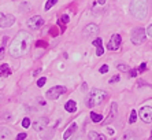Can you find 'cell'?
Listing matches in <instances>:
<instances>
[{"mask_svg":"<svg viewBox=\"0 0 152 140\" xmlns=\"http://www.w3.org/2000/svg\"><path fill=\"white\" fill-rule=\"evenodd\" d=\"M33 41V36L26 30L18 32L17 36L14 37V40L11 41L8 52L12 58H22L28 54V51L30 49Z\"/></svg>","mask_w":152,"mask_h":140,"instance_id":"1","label":"cell"},{"mask_svg":"<svg viewBox=\"0 0 152 140\" xmlns=\"http://www.w3.org/2000/svg\"><path fill=\"white\" fill-rule=\"evenodd\" d=\"M130 13L133 17L142 21L148 15V1L147 0H132Z\"/></svg>","mask_w":152,"mask_h":140,"instance_id":"2","label":"cell"},{"mask_svg":"<svg viewBox=\"0 0 152 140\" xmlns=\"http://www.w3.org/2000/svg\"><path fill=\"white\" fill-rule=\"evenodd\" d=\"M106 99H107V92L97 89V88H93L91 94L88 95V98H86V105H88V107L92 109V107H96V106H100Z\"/></svg>","mask_w":152,"mask_h":140,"instance_id":"3","label":"cell"},{"mask_svg":"<svg viewBox=\"0 0 152 140\" xmlns=\"http://www.w3.org/2000/svg\"><path fill=\"white\" fill-rule=\"evenodd\" d=\"M145 37H147V32L144 28H134L132 30V43L134 46H141L142 43L145 41Z\"/></svg>","mask_w":152,"mask_h":140,"instance_id":"4","label":"cell"},{"mask_svg":"<svg viewBox=\"0 0 152 140\" xmlns=\"http://www.w3.org/2000/svg\"><path fill=\"white\" fill-rule=\"evenodd\" d=\"M66 91H67V89H66V87H63V85H56V87L50 88V89L47 91L45 96L48 99H51V100H55V99H58L60 95L64 94Z\"/></svg>","mask_w":152,"mask_h":140,"instance_id":"5","label":"cell"},{"mask_svg":"<svg viewBox=\"0 0 152 140\" xmlns=\"http://www.w3.org/2000/svg\"><path fill=\"white\" fill-rule=\"evenodd\" d=\"M138 116L141 118V121H144L145 124L152 122V107L151 106H144L140 109L138 111Z\"/></svg>","mask_w":152,"mask_h":140,"instance_id":"6","label":"cell"},{"mask_svg":"<svg viewBox=\"0 0 152 140\" xmlns=\"http://www.w3.org/2000/svg\"><path fill=\"white\" fill-rule=\"evenodd\" d=\"M42 25H44V19H42V17H40V15H34V17L28 19V28L29 29L39 30Z\"/></svg>","mask_w":152,"mask_h":140,"instance_id":"7","label":"cell"},{"mask_svg":"<svg viewBox=\"0 0 152 140\" xmlns=\"http://www.w3.org/2000/svg\"><path fill=\"white\" fill-rule=\"evenodd\" d=\"M121 43H122V37H121L118 33H115V35L111 36L110 41L107 44V49H110V51H117V49H119Z\"/></svg>","mask_w":152,"mask_h":140,"instance_id":"8","label":"cell"},{"mask_svg":"<svg viewBox=\"0 0 152 140\" xmlns=\"http://www.w3.org/2000/svg\"><path fill=\"white\" fill-rule=\"evenodd\" d=\"M14 22H15L14 15L11 14L4 15L3 13H0V28H10V26L14 25Z\"/></svg>","mask_w":152,"mask_h":140,"instance_id":"9","label":"cell"},{"mask_svg":"<svg viewBox=\"0 0 152 140\" xmlns=\"http://www.w3.org/2000/svg\"><path fill=\"white\" fill-rule=\"evenodd\" d=\"M99 33V26L95 24H89L86 28L84 29V36L85 37H93Z\"/></svg>","mask_w":152,"mask_h":140,"instance_id":"10","label":"cell"},{"mask_svg":"<svg viewBox=\"0 0 152 140\" xmlns=\"http://www.w3.org/2000/svg\"><path fill=\"white\" fill-rule=\"evenodd\" d=\"M47 125H48V118L41 117V118H39L37 121H34V122H33V129H34L36 132H40V130H42Z\"/></svg>","mask_w":152,"mask_h":140,"instance_id":"11","label":"cell"},{"mask_svg":"<svg viewBox=\"0 0 152 140\" xmlns=\"http://www.w3.org/2000/svg\"><path fill=\"white\" fill-rule=\"evenodd\" d=\"M117 113H118V106H117V103H113V105H111L110 114H108V118L104 119V124H110L111 121H114L115 117H117Z\"/></svg>","mask_w":152,"mask_h":140,"instance_id":"12","label":"cell"},{"mask_svg":"<svg viewBox=\"0 0 152 140\" xmlns=\"http://www.w3.org/2000/svg\"><path fill=\"white\" fill-rule=\"evenodd\" d=\"M64 109H66V111H69V113H75L77 111V103H75L74 100H69L66 105H64Z\"/></svg>","mask_w":152,"mask_h":140,"instance_id":"13","label":"cell"},{"mask_svg":"<svg viewBox=\"0 0 152 140\" xmlns=\"http://www.w3.org/2000/svg\"><path fill=\"white\" fill-rule=\"evenodd\" d=\"M75 130H77V124L73 122V124H71V125L67 128V130L63 133V139H69V137H70L71 135L75 132Z\"/></svg>","mask_w":152,"mask_h":140,"instance_id":"14","label":"cell"},{"mask_svg":"<svg viewBox=\"0 0 152 140\" xmlns=\"http://www.w3.org/2000/svg\"><path fill=\"white\" fill-rule=\"evenodd\" d=\"M10 74H11V70H10V67H8V65L4 63V65L0 66V76H1V77H8Z\"/></svg>","mask_w":152,"mask_h":140,"instance_id":"15","label":"cell"},{"mask_svg":"<svg viewBox=\"0 0 152 140\" xmlns=\"http://www.w3.org/2000/svg\"><path fill=\"white\" fill-rule=\"evenodd\" d=\"M12 136V133H11L10 129L7 128H0V139H10Z\"/></svg>","mask_w":152,"mask_h":140,"instance_id":"16","label":"cell"},{"mask_svg":"<svg viewBox=\"0 0 152 140\" xmlns=\"http://www.w3.org/2000/svg\"><path fill=\"white\" fill-rule=\"evenodd\" d=\"M91 119H92L93 122H100L103 121V116L102 114H97V113H91Z\"/></svg>","mask_w":152,"mask_h":140,"instance_id":"17","label":"cell"},{"mask_svg":"<svg viewBox=\"0 0 152 140\" xmlns=\"http://www.w3.org/2000/svg\"><path fill=\"white\" fill-rule=\"evenodd\" d=\"M89 137L91 139H96V140H104L106 139V136H103V135H100V133H97V132H89Z\"/></svg>","mask_w":152,"mask_h":140,"instance_id":"18","label":"cell"},{"mask_svg":"<svg viewBox=\"0 0 152 140\" xmlns=\"http://www.w3.org/2000/svg\"><path fill=\"white\" fill-rule=\"evenodd\" d=\"M56 3H58V0H48V1L45 3V7H44V8H45V11H48L50 8H52Z\"/></svg>","mask_w":152,"mask_h":140,"instance_id":"19","label":"cell"},{"mask_svg":"<svg viewBox=\"0 0 152 140\" xmlns=\"http://www.w3.org/2000/svg\"><path fill=\"white\" fill-rule=\"evenodd\" d=\"M136 119H137V111H136V110H132L130 118H129V124H134Z\"/></svg>","mask_w":152,"mask_h":140,"instance_id":"20","label":"cell"},{"mask_svg":"<svg viewBox=\"0 0 152 140\" xmlns=\"http://www.w3.org/2000/svg\"><path fill=\"white\" fill-rule=\"evenodd\" d=\"M117 69L119 70V71H129V66H127V65H125V63H119V65H118L117 66Z\"/></svg>","mask_w":152,"mask_h":140,"instance_id":"21","label":"cell"},{"mask_svg":"<svg viewBox=\"0 0 152 140\" xmlns=\"http://www.w3.org/2000/svg\"><path fill=\"white\" fill-rule=\"evenodd\" d=\"M29 125H30V119H29V117H25L22 119V126L23 128H29Z\"/></svg>","mask_w":152,"mask_h":140,"instance_id":"22","label":"cell"},{"mask_svg":"<svg viewBox=\"0 0 152 140\" xmlns=\"http://www.w3.org/2000/svg\"><path fill=\"white\" fill-rule=\"evenodd\" d=\"M45 83H47V78L45 77H41L39 81H37V87H39V88L44 87V84H45Z\"/></svg>","mask_w":152,"mask_h":140,"instance_id":"23","label":"cell"},{"mask_svg":"<svg viewBox=\"0 0 152 140\" xmlns=\"http://www.w3.org/2000/svg\"><path fill=\"white\" fill-rule=\"evenodd\" d=\"M96 48H97V51H96V55H97V56H102L103 54H104V48H103L102 46L96 47Z\"/></svg>","mask_w":152,"mask_h":140,"instance_id":"24","label":"cell"},{"mask_svg":"<svg viewBox=\"0 0 152 140\" xmlns=\"http://www.w3.org/2000/svg\"><path fill=\"white\" fill-rule=\"evenodd\" d=\"M92 44H93L95 47H99V46H102V44H103V40H102V39H95V40L92 41Z\"/></svg>","mask_w":152,"mask_h":140,"instance_id":"25","label":"cell"},{"mask_svg":"<svg viewBox=\"0 0 152 140\" xmlns=\"http://www.w3.org/2000/svg\"><path fill=\"white\" fill-rule=\"evenodd\" d=\"M107 71H108V66H107V65H103V66L100 67V73H102V74H106Z\"/></svg>","mask_w":152,"mask_h":140,"instance_id":"26","label":"cell"},{"mask_svg":"<svg viewBox=\"0 0 152 140\" xmlns=\"http://www.w3.org/2000/svg\"><path fill=\"white\" fill-rule=\"evenodd\" d=\"M4 54H6V48H4V46L0 47V60L4 58Z\"/></svg>","mask_w":152,"mask_h":140,"instance_id":"27","label":"cell"},{"mask_svg":"<svg viewBox=\"0 0 152 140\" xmlns=\"http://www.w3.org/2000/svg\"><path fill=\"white\" fill-rule=\"evenodd\" d=\"M21 7H22L21 11H26V10H29V8H30V4H29V3H23Z\"/></svg>","mask_w":152,"mask_h":140,"instance_id":"28","label":"cell"},{"mask_svg":"<svg viewBox=\"0 0 152 140\" xmlns=\"http://www.w3.org/2000/svg\"><path fill=\"white\" fill-rule=\"evenodd\" d=\"M28 137V135L26 133H19V135H17V139L18 140H23V139H26Z\"/></svg>","mask_w":152,"mask_h":140,"instance_id":"29","label":"cell"},{"mask_svg":"<svg viewBox=\"0 0 152 140\" xmlns=\"http://www.w3.org/2000/svg\"><path fill=\"white\" fill-rule=\"evenodd\" d=\"M145 32H147V35H148L149 37H152V24L149 25V26H148L147 29H145Z\"/></svg>","mask_w":152,"mask_h":140,"instance_id":"30","label":"cell"},{"mask_svg":"<svg viewBox=\"0 0 152 140\" xmlns=\"http://www.w3.org/2000/svg\"><path fill=\"white\" fill-rule=\"evenodd\" d=\"M118 81H119V76H114V77L110 80V84H115Z\"/></svg>","mask_w":152,"mask_h":140,"instance_id":"31","label":"cell"},{"mask_svg":"<svg viewBox=\"0 0 152 140\" xmlns=\"http://www.w3.org/2000/svg\"><path fill=\"white\" fill-rule=\"evenodd\" d=\"M138 73H140V71H138V69H133V70L130 71V76H132V77H136Z\"/></svg>","mask_w":152,"mask_h":140,"instance_id":"32","label":"cell"},{"mask_svg":"<svg viewBox=\"0 0 152 140\" xmlns=\"http://www.w3.org/2000/svg\"><path fill=\"white\" fill-rule=\"evenodd\" d=\"M145 69H147V65H145V63H142L141 66L138 67V71H140V73H142V71H145Z\"/></svg>","mask_w":152,"mask_h":140,"instance_id":"33","label":"cell"},{"mask_svg":"<svg viewBox=\"0 0 152 140\" xmlns=\"http://www.w3.org/2000/svg\"><path fill=\"white\" fill-rule=\"evenodd\" d=\"M69 21H70V18H69V15H63V17H62V22H64V24H67Z\"/></svg>","mask_w":152,"mask_h":140,"instance_id":"34","label":"cell"},{"mask_svg":"<svg viewBox=\"0 0 152 140\" xmlns=\"http://www.w3.org/2000/svg\"><path fill=\"white\" fill-rule=\"evenodd\" d=\"M104 1H106V0H99V3H100V4H104Z\"/></svg>","mask_w":152,"mask_h":140,"instance_id":"35","label":"cell"}]
</instances>
